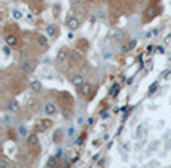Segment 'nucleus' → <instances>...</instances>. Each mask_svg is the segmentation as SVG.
Listing matches in <instances>:
<instances>
[{
    "mask_svg": "<svg viewBox=\"0 0 171 168\" xmlns=\"http://www.w3.org/2000/svg\"><path fill=\"white\" fill-rule=\"evenodd\" d=\"M20 71L24 74H32L33 72V63L29 60H21L20 62Z\"/></svg>",
    "mask_w": 171,
    "mask_h": 168,
    "instance_id": "nucleus-1",
    "label": "nucleus"
},
{
    "mask_svg": "<svg viewBox=\"0 0 171 168\" xmlns=\"http://www.w3.org/2000/svg\"><path fill=\"white\" fill-rule=\"evenodd\" d=\"M51 125H53V122L50 119H44V120H41V122L36 123V129H38L39 132H44L48 128H51Z\"/></svg>",
    "mask_w": 171,
    "mask_h": 168,
    "instance_id": "nucleus-2",
    "label": "nucleus"
},
{
    "mask_svg": "<svg viewBox=\"0 0 171 168\" xmlns=\"http://www.w3.org/2000/svg\"><path fill=\"white\" fill-rule=\"evenodd\" d=\"M5 42H6L9 47H17V45H18V39H17V36L12 35V33L5 35Z\"/></svg>",
    "mask_w": 171,
    "mask_h": 168,
    "instance_id": "nucleus-3",
    "label": "nucleus"
},
{
    "mask_svg": "<svg viewBox=\"0 0 171 168\" xmlns=\"http://www.w3.org/2000/svg\"><path fill=\"white\" fill-rule=\"evenodd\" d=\"M45 113H47L48 116H54V114L57 113V105L53 104V102H48V104L45 105Z\"/></svg>",
    "mask_w": 171,
    "mask_h": 168,
    "instance_id": "nucleus-4",
    "label": "nucleus"
},
{
    "mask_svg": "<svg viewBox=\"0 0 171 168\" xmlns=\"http://www.w3.org/2000/svg\"><path fill=\"white\" fill-rule=\"evenodd\" d=\"M68 27L71 29V30H75V29H78L80 27V21H78V18L77 17H71L68 20Z\"/></svg>",
    "mask_w": 171,
    "mask_h": 168,
    "instance_id": "nucleus-5",
    "label": "nucleus"
},
{
    "mask_svg": "<svg viewBox=\"0 0 171 168\" xmlns=\"http://www.w3.org/2000/svg\"><path fill=\"white\" fill-rule=\"evenodd\" d=\"M158 15V9L156 8H153V6H150L147 10H146V14H144V17H146V20H152V18H155Z\"/></svg>",
    "mask_w": 171,
    "mask_h": 168,
    "instance_id": "nucleus-6",
    "label": "nucleus"
},
{
    "mask_svg": "<svg viewBox=\"0 0 171 168\" xmlns=\"http://www.w3.org/2000/svg\"><path fill=\"white\" fill-rule=\"evenodd\" d=\"M8 111L11 113H18L20 111V105L17 101H9L8 102Z\"/></svg>",
    "mask_w": 171,
    "mask_h": 168,
    "instance_id": "nucleus-7",
    "label": "nucleus"
},
{
    "mask_svg": "<svg viewBox=\"0 0 171 168\" xmlns=\"http://www.w3.org/2000/svg\"><path fill=\"white\" fill-rule=\"evenodd\" d=\"M71 81H72V84H74L75 87H81L83 83H84V78H83L81 75H74Z\"/></svg>",
    "mask_w": 171,
    "mask_h": 168,
    "instance_id": "nucleus-8",
    "label": "nucleus"
},
{
    "mask_svg": "<svg viewBox=\"0 0 171 168\" xmlns=\"http://www.w3.org/2000/svg\"><path fill=\"white\" fill-rule=\"evenodd\" d=\"M80 90H81V94L87 96V94H90V92H92V86H90L89 83H83V86L80 87Z\"/></svg>",
    "mask_w": 171,
    "mask_h": 168,
    "instance_id": "nucleus-9",
    "label": "nucleus"
},
{
    "mask_svg": "<svg viewBox=\"0 0 171 168\" xmlns=\"http://www.w3.org/2000/svg\"><path fill=\"white\" fill-rule=\"evenodd\" d=\"M135 45H137V41H131V42H128V44H125L123 47H122V51L128 52V51H131V50L135 48Z\"/></svg>",
    "mask_w": 171,
    "mask_h": 168,
    "instance_id": "nucleus-10",
    "label": "nucleus"
},
{
    "mask_svg": "<svg viewBox=\"0 0 171 168\" xmlns=\"http://www.w3.org/2000/svg\"><path fill=\"white\" fill-rule=\"evenodd\" d=\"M30 89H32L33 92H39L41 89H42V83H41V81H38V80L32 81V83H30Z\"/></svg>",
    "mask_w": 171,
    "mask_h": 168,
    "instance_id": "nucleus-11",
    "label": "nucleus"
},
{
    "mask_svg": "<svg viewBox=\"0 0 171 168\" xmlns=\"http://www.w3.org/2000/svg\"><path fill=\"white\" fill-rule=\"evenodd\" d=\"M27 144L29 146H36V144H38V136H36V134L27 135Z\"/></svg>",
    "mask_w": 171,
    "mask_h": 168,
    "instance_id": "nucleus-12",
    "label": "nucleus"
},
{
    "mask_svg": "<svg viewBox=\"0 0 171 168\" xmlns=\"http://www.w3.org/2000/svg\"><path fill=\"white\" fill-rule=\"evenodd\" d=\"M113 38H114V41H117V42L123 41V39H125V32H123V30H116Z\"/></svg>",
    "mask_w": 171,
    "mask_h": 168,
    "instance_id": "nucleus-13",
    "label": "nucleus"
},
{
    "mask_svg": "<svg viewBox=\"0 0 171 168\" xmlns=\"http://www.w3.org/2000/svg\"><path fill=\"white\" fill-rule=\"evenodd\" d=\"M36 42H38L39 47H47L48 45V41L44 35H38V38H36Z\"/></svg>",
    "mask_w": 171,
    "mask_h": 168,
    "instance_id": "nucleus-14",
    "label": "nucleus"
},
{
    "mask_svg": "<svg viewBox=\"0 0 171 168\" xmlns=\"http://www.w3.org/2000/svg\"><path fill=\"white\" fill-rule=\"evenodd\" d=\"M81 51L80 50H72L71 51V59L72 60H75V62H78V60H81Z\"/></svg>",
    "mask_w": 171,
    "mask_h": 168,
    "instance_id": "nucleus-15",
    "label": "nucleus"
},
{
    "mask_svg": "<svg viewBox=\"0 0 171 168\" xmlns=\"http://www.w3.org/2000/svg\"><path fill=\"white\" fill-rule=\"evenodd\" d=\"M62 116H63V119H69L72 116V108L71 107H63L62 108Z\"/></svg>",
    "mask_w": 171,
    "mask_h": 168,
    "instance_id": "nucleus-16",
    "label": "nucleus"
},
{
    "mask_svg": "<svg viewBox=\"0 0 171 168\" xmlns=\"http://www.w3.org/2000/svg\"><path fill=\"white\" fill-rule=\"evenodd\" d=\"M57 57H59V60H66L68 59V50L66 48H62L60 51H59V54H57Z\"/></svg>",
    "mask_w": 171,
    "mask_h": 168,
    "instance_id": "nucleus-17",
    "label": "nucleus"
},
{
    "mask_svg": "<svg viewBox=\"0 0 171 168\" xmlns=\"http://www.w3.org/2000/svg\"><path fill=\"white\" fill-rule=\"evenodd\" d=\"M47 167H57V156H50L47 159Z\"/></svg>",
    "mask_w": 171,
    "mask_h": 168,
    "instance_id": "nucleus-18",
    "label": "nucleus"
},
{
    "mask_svg": "<svg viewBox=\"0 0 171 168\" xmlns=\"http://www.w3.org/2000/svg\"><path fill=\"white\" fill-rule=\"evenodd\" d=\"M47 33L50 36H56V26L54 24H48L47 26Z\"/></svg>",
    "mask_w": 171,
    "mask_h": 168,
    "instance_id": "nucleus-19",
    "label": "nucleus"
},
{
    "mask_svg": "<svg viewBox=\"0 0 171 168\" xmlns=\"http://www.w3.org/2000/svg\"><path fill=\"white\" fill-rule=\"evenodd\" d=\"M12 17H14L15 20H20L21 17H23V14H21L18 9H12Z\"/></svg>",
    "mask_w": 171,
    "mask_h": 168,
    "instance_id": "nucleus-20",
    "label": "nucleus"
},
{
    "mask_svg": "<svg viewBox=\"0 0 171 168\" xmlns=\"http://www.w3.org/2000/svg\"><path fill=\"white\" fill-rule=\"evenodd\" d=\"M18 134H20L21 136H27V129H26L24 126H21V128L18 129Z\"/></svg>",
    "mask_w": 171,
    "mask_h": 168,
    "instance_id": "nucleus-21",
    "label": "nucleus"
},
{
    "mask_svg": "<svg viewBox=\"0 0 171 168\" xmlns=\"http://www.w3.org/2000/svg\"><path fill=\"white\" fill-rule=\"evenodd\" d=\"M117 89H119V84H114V86L111 87V90H110V94H111V96H116V92H117Z\"/></svg>",
    "mask_w": 171,
    "mask_h": 168,
    "instance_id": "nucleus-22",
    "label": "nucleus"
},
{
    "mask_svg": "<svg viewBox=\"0 0 171 168\" xmlns=\"http://www.w3.org/2000/svg\"><path fill=\"white\" fill-rule=\"evenodd\" d=\"M158 33H159V30H158V29H155V30H152V32H149V33L146 35V38H152V36L158 35Z\"/></svg>",
    "mask_w": 171,
    "mask_h": 168,
    "instance_id": "nucleus-23",
    "label": "nucleus"
},
{
    "mask_svg": "<svg viewBox=\"0 0 171 168\" xmlns=\"http://www.w3.org/2000/svg\"><path fill=\"white\" fill-rule=\"evenodd\" d=\"M155 89H158V81H155V83L152 84V86L149 87V93H153V90H155Z\"/></svg>",
    "mask_w": 171,
    "mask_h": 168,
    "instance_id": "nucleus-24",
    "label": "nucleus"
},
{
    "mask_svg": "<svg viewBox=\"0 0 171 168\" xmlns=\"http://www.w3.org/2000/svg\"><path fill=\"white\" fill-rule=\"evenodd\" d=\"M68 135H69V136H74V135H75V128H74V126H71V128L68 129Z\"/></svg>",
    "mask_w": 171,
    "mask_h": 168,
    "instance_id": "nucleus-25",
    "label": "nucleus"
},
{
    "mask_svg": "<svg viewBox=\"0 0 171 168\" xmlns=\"http://www.w3.org/2000/svg\"><path fill=\"white\" fill-rule=\"evenodd\" d=\"M101 117H102V119H107V117H110V113L107 111V110H104V111L101 113Z\"/></svg>",
    "mask_w": 171,
    "mask_h": 168,
    "instance_id": "nucleus-26",
    "label": "nucleus"
},
{
    "mask_svg": "<svg viewBox=\"0 0 171 168\" xmlns=\"http://www.w3.org/2000/svg\"><path fill=\"white\" fill-rule=\"evenodd\" d=\"M56 156H57V158H62V156H63V150H62V149H57Z\"/></svg>",
    "mask_w": 171,
    "mask_h": 168,
    "instance_id": "nucleus-27",
    "label": "nucleus"
},
{
    "mask_svg": "<svg viewBox=\"0 0 171 168\" xmlns=\"http://www.w3.org/2000/svg\"><path fill=\"white\" fill-rule=\"evenodd\" d=\"M75 144H77V146H81V144H83V136H78L77 141H75Z\"/></svg>",
    "mask_w": 171,
    "mask_h": 168,
    "instance_id": "nucleus-28",
    "label": "nucleus"
},
{
    "mask_svg": "<svg viewBox=\"0 0 171 168\" xmlns=\"http://www.w3.org/2000/svg\"><path fill=\"white\" fill-rule=\"evenodd\" d=\"M20 56L21 57H26V56H27V50H20Z\"/></svg>",
    "mask_w": 171,
    "mask_h": 168,
    "instance_id": "nucleus-29",
    "label": "nucleus"
},
{
    "mask_svg": "<svg viewBox=\"0 0 171 168\" xmlns=\"http://www.w3.org/2000/svg\"><path fill=\"white\" fill-rule=\"evenodd\" d=\"M0 167H2V168H6V167H8L6 161H2V162H0Z\"/></svg>",
    "mask_w": 171,
    "mask_h": 168,
    "instance_id": "nucleus-30",
    "label": "nucleus"
},
{
    "mask_svg": "<svg viewBox=\"0 0 171 168\" xmlns=\"http://www.w3.org/2000/svg\"><path fill=\"white\" fill-rule=\"evenodd\" d=\"M155 48H153V45H149V48H147V52H152Z\"/></svg>",
    "mask_w": 171,
    "mask_h": 168,
    "instance_id": "nucleus-31",
    "label": "nucleus"
},
{
    "mask_svg": "<svg viewBox=\"0 0 171 168\" xmlns=\"http://www.w3.org/2000/svg\"><path fill=\"white\" fill-rule=\"evenodd\" d=\"M168 74H170V69H168V71H165V72L162 74V77H167V75H168Z\"/></svg>",
    "mask_w": 171,
    "mask_h": 168,
    "instance_id": "nucleus-32",
    "label": "nucleus"
},
{
    "mask_svg": "<svg viewBox=\"0 0 171 168\" xmlns=\"http://www.w3.org/2000/svg\"><path fill=\"white\" fill-rule=\"evenodd\" d=\"M87 2H89V3H95V2H96V0H87Z\"/></svg>",
    "mask_w": 171,
    "mask_h": 168,
    "instance_id": "nucleus-33",
    "label": "nucleus"
},
{
    "mask_svg": "<svg viewBox=\"0 0 171 168\" xmlns=\"http://www.w3.org/2000/svg\"><path fill=\"white\" fill-rule=\"evenodd\" d=\"M137 2H138V3H143V2H144V0H137Z\"/></svg>",
    "mask_w": 171,
    "mask_h": 168,
    "instance_id": "nucleus-34",
    "label": "nucleus"
},
{
    "mask_svg": "<svg viewBox=\"0 0 171 168\" xmlns=\"http://www.w3.org/2000/svg\"><path fill=\"white\" fill-rule=\"evenodd\" d=\"M168 60H171V54H170V57H168Z\"/></svg>",
    "mask_w": 171,
    "mask_h": 168,
    "instance_id": "nucleus-35",
    "label": "nucleus"
}]
</instances>
